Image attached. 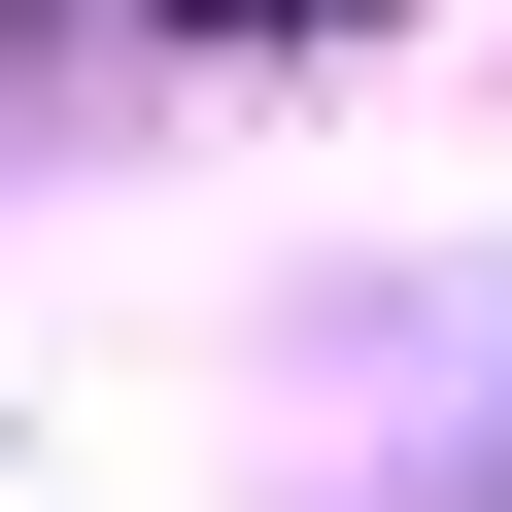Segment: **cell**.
Instances as JSON below:
<instances>
[{
  "label": "cell",
  "mask_w": 512,
  "mask_h": 512,
  "mask_svg": "<svg viewBox=\"0 0 512 512\" xmlns=\"http://www.w3.org/2000/svg\"><path fill=\"white\" fill-rule=\"evenodd\" d=\"M171 35H342V0H171Z\"/></svg>",
  "instance_id": "1"
}]
</instances>
